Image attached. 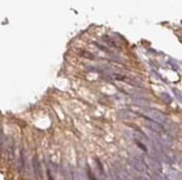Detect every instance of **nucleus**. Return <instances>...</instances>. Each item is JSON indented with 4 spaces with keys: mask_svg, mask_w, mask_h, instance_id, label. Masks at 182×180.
I'll use <instances>...</instances> for the list:
<instances>
[{
    "mask_svg": "<svg viewBox=\"0 0 182 180\" xmlns=\"http://www.w3.org/2000/svg\"><path fill=\"white\" fill-rule=\"evenodd\" d=\"M146 116L151 119V120H153L154 123H164L165 121H167V117L163 115L161 111H159V110H156V109H147L145 111Z\"/></svg>",
    "mask_w": 182,
    "mask_h": 180,
    "instance_id": "nucleus-1",
    "label": "nucleus"
},
{
    "mask_svg": "<svg viewBox=\"0 0 182 180\" xmlns=\"http://www.w3.org/2000/svg\"><path fill=\"white\" fill-rule=\"evenodd\" d=\"M130 162H131V165L136 170H138V171H145L146 170V166H145V164H144V161L142 160V159H140V158H136V157H134V158H131L130 159Z\"/></svg>",
    "mask_w": 182,
    "mask_h": 180,
    "instance_id": "nucleus-2",
    "label": "nucleus"
},
{
    "mask_svg": "<svg viewBox=\"0 0 182 180\" xmlns=\"http://www.w3.org/2000/svg\"><path fill=\"white\" fill-rule=\"evenodd\" d=\"M145 162H146V165L149 166V168H150V169H152L153 171H155V172L161 171V169H162L161 164L158 161V160H156V159H153V158L147 157V158H145Z\"/></svg>",
    "mask_w": 182,
    "mask_h": 180,
    "instance_id": "nucleus-3",
    "label": "nucleus"
},
{
    "mask_svg": "<svg viewBox=\"0 0 182 180\" xmlns=\"http://www.w3.org/2000/svg\"><path fill=\"white\" fill-rule=\"evenodd\" d=\"M165 178L167 180H182V175L176 170L167 169L165 171Z\"/></svg>",
    "mask_w": 182,
    "mask_h": 180,
    "instance_id": "nucleus-4",
    "label": "nucleus"
},
{
    "mask_svg": "<svg viewBox=\"0 0 182 180\" xmlns=\"http://www.w3.org/2000/svg\"><path fill=\"white\" fill-rule=\"evenodd\" d=\"M144 123H145V126L149 128V129L153 130V131H155V132H161V131L163 130V127L161 126L160 123H154V121H152V120L146 119L145 121H144Z\"/></svg>",
    "mask_w": 182,
    "mask_h": 180,
    "instance_id": "nucleus-5",
    "label": "nucleus"
},
{
    "mask_svg": "<svg viewBox=\"0 0 182 180\" xmlns=\"http://www.w3.org/2000/svg\"><path fill=\"white\" fill-rule=\"evenodd\" d=\"M33 168H34V172H35L36 178L37 179H40V177H42V173H40V165H39V161H38V158H37V157H34V159H33Z\"/></svg>",
    "mask_w": 182,
    "mask_h": 180,
    "instance_id": "nucleus-6",
    "label": "nucleus"
},
{
    "mask_svg": "<svg viewBox=\"0 0 182 180\" xmlns=\"http://www.w3.org/2000/svg\"><path fill=\"white\" fill-rule=\"evenodd\" d=\"M24 167H25V159H24V151L21 150L20 156H19V161H18V170H19V172H21Z\"/></svg>",
    "mask_w": 182,
    "mask_h": 180,
    "instance_id": "nucleus-7",
    "label": "nucleus"
},
{
    "mask_svg": "<svg viewBox=\"0 0 182 180\" xmlns=\"http://www.w3.org/2000/svg\"><path fill=\"white\" fill-rule=\"evenodd\" d=\"M73 180H84V176L80 171H74L73 172Z\"/></svg>",
    "mask_w": 182,
    "mask_h": 180,
    "instance_id": "nucleus-8",
    "label": "nucleus"
},
{
    "mask_svg": "<svg viewBox=\"0 0 182 180\" xmlns=\"http://www.w3.org/2000/svg\"><path fill=\"white\" fill-rule=\"evenodd\" d=\"M161 97H162V99L165 101V102H170V101H171V97H170L167 94H161Z\"/></svg>",
    "mask_w": 182,
    "mask_h": 180,
    "instance_id": "nucleus-9",
    "label": "nucleus"
},
{
    "mask_svg": "<svg viewBox=\"0 0 182 180\" xmlns=\"http://www.w3.org/2000/svg\"><path fill=\"white\" fill-rule=\"evenodd\" d=\"M48 180H53V177L51 176V172L48 171Z\"/></svg>",
    "mask_w": 182,
    "mask_h": 180,
    "instance_id": "nucleus-10",
    "label": "nucleus"
},
{
    "mask_svg": "<svg viewBox=\"0 0 182 180\" xmlns=\"http://www.w3.org/2000/svg\"><path fill=\"white\" fill-rule=\"evenodd\" d=\"M138 180H147V179H145V178H142V177H141V178H138Z\"/></svg>",
    "mask_w": 182,
    "mask_h": 180,
    "instance_id": "nucleus-11",
    "label": "nucleus"
},
{
    "mask_svg": "<svg viewBox=\"0 0 182 180\" xmlns=\"http://www.w3.org/2000/svg\"><path fill=\"white\" fill-rule=\"evenodd\" d=\"M147 180H152V179H147Z\"/></svg>",
    "mask_w": 182,
    "mask_h": 180,
    "instance_id": "nucleus-12",
    "label": "nucleus"
}]
</instances>
